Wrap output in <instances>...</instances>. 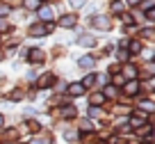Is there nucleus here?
<instances>
[{
    "instance_id": "423d86ee",
    "label": "nucleus",
    "mask_w": 155,
    "mask_h": 144,
    "mask_svg": "<svg viewBox=\"0 0 155 144\" xmlns=\"http://www.w3.org/2000/svg\"><path fill=\"white\" fill-rule=\"evenodd\" d=\"M123 91H126V94H137V91H139V82H135V80H130V82H128V85H126V89H123Z\"/></svg>"
},
{
    "instance_id": "f3484780",
    "label": "nucleus",
    "mask_w": 155,
    "mask_h": 144,
    "mask_svg": "<svg viewBox=\"0 0 155 144\" xmlns=\"http://www.w3.org/2000/svg\"><path fill=\"white\" fill-rule=\"evenodd\" d=\"M62 115L66 117V119H68V117H75V108H64V110H62Z\"/></svg>"
},
{
    "instance_id": "393cba45",
    "label": "nucleus",
    "mask_w": 155,
    "mask_h": 144,
    "mask_svg": "<svg viewBox=\"0 0 155 144\" xmlns=\"http://www.w3.org/2000/svg\"><path fill=\"white\" fill-rule=\"evenodd\" d=\"M144 37L146 39H153V30H144Z\"/></svg>"
},
{
    "instance_id": "b1692460",
    "label": "nucleus",
    "mask_w": 155,
    "mask_h": 144,
    "mask_svg": "<svg viewBox=\"0 0 155 144\" xmlns=\"http://www.w3.org/2000/svg\"><path fill=\"white\" fill-rule=\"evenodd\" d=\"M7 28H9V25H7V21H5V19H0V30H7Z\"/></svg>"
},
{
    "instance_id": "a878e982",
    "label": "nucleus",
    "mask_w": 155,
    "mask_h": 144,
    "mask_svg": "<svg viewBox=\"0 0 155 144\" xmlns=\"http://www.w3.org/2000/svg\"><path fill=\"white\" fill-rule=\"evenodd\" d=\"M7 12H9V7H7V5H0V14H7Z\"/></svg>"
},
{
    "instance_id": "9d476101",
    "label": "nucleus",
    "mask_w": 155,
    "mask_h": 144,
    "mask_svg": "<svg viewBox=\"0 0 155 144\" xmlns=\"http://www.w3.org/2000/svg\"><path fill=\"white\" fill-rule=\"evenodd\" d=\"M78 64H80L82 69H91L94 67V57H80V62H78Z\"/></svg>"
},
{
    "instance_id": "9b49d317",
    "label": "nucleus",
    "mask_w": 155,
    "mask_h": 144,
    "mask_svg": "<svg viewBox=\"0 0 155 144\" xmlns=\"http://www.w3.org/2000/svg\"><path fill=\"white\" fill-rule=\"evenodd\" d=\"M141 124H146V117L144 115H135L130 119V126H141Z\"/></svg>"
},
{
    "instance_id": "7ed1b4c3",
    "label": "nucleus",
    "mask_w": 155,
    "mask_h": 144,
    "mask_svg": "<svg viewBox=\"0 0 155 144\" xmlns=\"http://www.w3.org/2000/svg\"><path fill=\"white\" fill-rule=\"evenodd\" d=\"M94 25H96V28H103V30H110V21L105 19V16H94Z\"/></svg>"
},
{
    "instance_id": "2eb2a0df",
    "label": "nucleus",
    "mask_w": 155,
    "mask_h": 144,
    "mask_svg": "<svg viewBox=\"0 0 155 144\" xmlns=\"http://www.w3.org/2000/svg\"><path fill=\"white\" fill-rule=\"evenodd\" d=\"M116 94H119V91H116V87L110 85V87H105V94H103V96H110V98H114Z\"/></svg>"
},
{
    "instance_id": "f8f14e48",
    "label": "nucleus",
    "mask_w": 155,
    "mask_h": 144,
    "mask_svg": "<svg viewBox=\"0 0 155 144\" xmlns=\"http://www.w3.org/2000/svg\"><path fill=\"white\" fill-rule=\"evenodd\" d=\"M94 82H96V76H94V73H89V76H87V78H84V80H82V82H80V85H82V87H84V89H87V87H91V85H94Z\"/></svg>"
},
{
    "instance_id": "aec40b11",
    "label": "nucleus",
    "mask_w": 155,
    "mask_h": 144,
    "mask_svg": "<svg viewBox=\"0 0 155 144\" xmlns=\"http://www.w3.org/2000/svg\"><path fill=\"white\" fill-rule=\"evenodd\" d=\"M130 50H132V53H139V50H141V43L139 41H132L130 43Z\"/></svg>"
},
{
    "instance_id": "cd10ccee",
    "label": "nucleus",
    "mask_w": 155,
    "mask_h": 144,
    "mask_svg": "<svg viewBox=\"0 0 155 144\" xmlns=\"http://www.w3.org/2000/svg\"><path fill=\"white\" fill-rule=\"evenodd\" d=\"M128 2H130V5H137V2H139V0H128Z\"/></svg>"
},
{
    "instance_id": "ddd939ff",
    "label": "nucleus",
    "mask_w": 155,
    "mask_h": 144,
    "mask_svg": "<svg viewBox=\"0 0 155 144\" xmlns=\"http://www.w3.org/2000/svg\"><path fill=\"white\" fill-rule=\"evenodd\" d=\"M53 82H55V76H44L41 80H39V85H41V87H50Z\"/></svg>"
},
{
    "instance_id": "39448f33",
    "label": "nucleus",
    "mask_w": 155,
    "mask_h": 144,
    "mask_svg": "<svg viewBox=\"0 0 155 144\" xmlns=\"http://www.w3.org/2000/svg\"><path fill=\"white\" fill-rule=\"evenodd\" d=\"M82 91H84V87L80 85V82H73V85L68 87V94H71V96H80Z\"/></svg>"
},
{
    "instance_id": "4468645a",
    "label": "nucleus",
    "mask_w": 155,
    "mask_h": 144,
    "mask_svg": "<svg viewBox=\"0 0 155 144\" xmlns=\"http://www.w3.org/2000/svg\"><path fill=\"white\" fill-rule=\"evenodd\" d=\"M25 7H28V9H39V7H41V0H25Z\"/></svg>"
},
{
    "instance_id": "f03ea898",
    "label": "nucleus",
    "mask_w": 155,
    "mask_h": 144,
    "mask_svg": "<svg viewBox=\"0 0 155 144\" xmlns=\"http://www.w3.org/2000/svg\"><path fill=\"white\" fill-rule=\"evenodd\" d=\"M39 16H41V21H44V23H46V21H53V9H50V7H39Z\"/></svg>"
},
{
    "instance_id": "0eeeda50",
    "label": "nucleus",
    "mask_w": 155,
    "mask_h": 144,
    "mask_svg": "<svg viewBox=\"0 0 155 144\" xmlns=\"http://www.w3.org/2000/svg\"><path fill=\"white\" fill-rule=\"evenodd\" d=\"M30 60H32V62H41V60H44V50H39V48H34L32 53H30Z\"/></svg>"
},
{
    "instance_id": "f257e3e1",
    "label": "nucleus",
    "mask_w": 155,
    "mask_h": 144,
    "mask_svg": "<svg viewBox=\"0 0 155 144\" xmlns=\"http://www.w3.org/2000/svg\"><path fill=\"white\" fill-rule=\"evenodd\" d=\"M78 23V19L73 14H66V16H62V19H59V25H62V28H73V25Z\"/></svg>"
},
{
    "instance_id": "6ab92c4d",
    "label": "nucleus",
    "mask_w": 155,
    "mask_h": 144,
    "mask_svg": "<svg viewBox=\"0 0 155 144\" xmlns=\"http://www.w3.org/2000/svg\"><path fill=\"white\" fill-rule=\"evenodd\" d=\"M139 105L144 108L146 112H150V110H153V103H150V101H139Z\"/></svg>"
},
{
    "instance_id": "20e7f679",
    "label": "nucleus",
    "mask_w": 155,
    "mask_h": 144,
    "mask_svg": "<svg viewBox=\"0 0 155 144\" xmlns=\"http://www.w3.org/2000/svg\"><path fill=\"white\" fill-rule=\"evenodd\" d=\"M30 34H32V37H44L46 34V25H32V28H30Z\"/></svg>"
},
{
    "instance_id": "5701e85b",
    "label": "nucleus",
    "mask_w": 155,
    "mask_h": 144,
    "mask_svg": "<svg viewBox=\"0 0 155 144\" xmlns=\"http://www.w3.org/2000/svg\"><path fill=\"white\" fill-rule=\"evenodd\" d=\"M30 130H32V133H37V130H39V124H37V121H30Z\"/></svg>"
},
{
    "instance_id": "1a4fd4ad",
    "label": "nucleus",
    "mask_w": 155,
    "mask_h": 144,
    "mask_svg": "<svg viewBox=\"0 0 155 144\" xmlns=\"http://www.w3.org/2000/svg\"><path fill=\"white\" fill-rule=\"evenodd\" d=\"M78 41L82 43V46H94V43H96V39H94V37H89V34H82V37L78 39Z\"/></svg>"
},
{
    "instance_id": "c85d7f7f",
    "label": "nucleus",
    "mask_w": 155,
    "mask_h": 144,
    "mask_svg": "<svg viewBox=\"0 0 155 144\" xmlns=\"http://www.w3.org/2000/svg\"><path fill=\"white\" fill-rule=\"evenodd\" d=\"M2 124H5V117H2V115H0V126H2Z\"/></svg>"
},
{
    "instance_id": "a211bd4d",
    "label": "nucleus",
    "mask_w": 155,
    "mask_h": 144,
    "mask_svg": "<svg viewBox=\"0 0 155 144\" xmlns=\"http://www.w3.org/2000/svg\"><path fill=\"white\" fill-rule=\"evenodd\" d=\"M9 98H12V101H21V98H23V91H21V89H14V94H12Z\"/></svg>"
},
{
    "instance_id": "bb28decb",
    "label": "nucleus",
    "mask_w": 155,
    "mask_h": 144,
    "mask_svg": "<svg viewBox=\"0 0 155 144\" xmlns=\"http://www.w3.org/2000/svg\"><path fill=\"white\" fill-rule=\"evenodd\" d=\"M80 5H84V0H73V7H80Z\"/></svg>"
},
{
    "instance_id": "dca6fc26",
    "label": "nucleus",
    "mask_w": 155,
    "mask_h": 144,
    "mask_svg": "<svg viewBox=\"0 0 155 144\" xmlns=\"http://www.w3.org/2000/svg\"><path fill=\"white\" fill-rule=\"evenodd\" d=\"M123 73H126V76H128V78H135V76H137V71H135V67H130V64H128V67H126V69H123Z\"/></svg>"
},
{
    "instance_id": "412c9836",
    "label": "nucleus",
    "mask_w": 155,
    "mask_h": 144,
    "mask_svg": "<svg viewBox=\"0 0 155 144\" xmlns=\"http://www.w3.org/2000/svg\"><path fill=\"white\" fill-rule=\"evenodd\" d=\"M150 7H153V0H144V2H141V9L150 12Z\"/></svg>"
},
{
    "instance_id": "4be33fe9",
    "label": "nucleus",
    "mask_w": 155,
    "mask_h": 144,
    "mask_svg": "<svg viewBox=\"0 0 155 144\" xmlns=\"http://www.w3.org/2000/svg\"><path fill=\"white\" fill-rule=\"evenodd\" d=\"M116 57H119V60H121V62H126V60H128V53H126V50H121V53H119V55H116Z\"/></svg>"
},
{
    "instance_id": "6e6552de",
    "label": "nucleus",
    "mask_w": 155,
    "mask_h": 144,
    "mask_svg": "<svg viewBox=\"0 0 155 144\" xmlns=\"http://www.w3.org/2000/svg\"><path fill=\"white\" fill-rule=\"evenodd\" d=\"M89 101H91V105H103V101H105V96L103 94H91V98H89Z\"/></svg>"
}]
</instances>
